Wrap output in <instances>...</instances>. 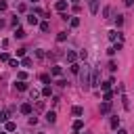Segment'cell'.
I'll return each instance as SVG.
<instances>
[{
    "label": "cell",
    "instance_id": "cell-9",
    "mask_svg": "<svg viewBox=\"0 0 134 134\" xmlns=\"http://www.w3.org/2000/svg\"><path fill=\"white\" fill-rule=\"evenodd\" d=\"M15 130H17V124L15 121H6L4 124V132H15Z\"/></svg>",
    "mask_w": 134,
    "mask_h": 134
},
{
    "label": "cell",
    "instance_id": "cell-41",
    "mask_svg": "<svg viewBox=\"0 0 134 134\" xmlns=\"http://www.w3.org/2000/svg\"><path fill=\"white\" fill-rule=\"evenodd\" d=\"M77 57H80V59H86V57H88V52H86V50H80V54H77Z\"/></svg>",
    "mask_w": 134,
    "mask_h": 134
},
{
    "label": "cell",
    "instance_id": "cell-3",
    "mask_svg": "<svg viewBox=\"0 0 134 134\" xmlns=\"http://www.w3.org/2000/svg\"><path fill=\"white\" fill-rule=\"evenodd\" d=\"M54 8H57L59 13H65V10H67V0H57Z\"/></svg>",
    "mask_w": 134,
    "mask_h": 134
},
{
    "label": "cell",
    "instance_id": "cell-8",
    "mask_svg": "<svg viewBox=\"0 0 134 134\" xmlns=\"http://www.w3.org/2000/svg\"><path fill=\"white\" fill-rule=\"evenodd\" d=\"M88 6H90V13L92 15L98 13V0H88Z\"/></svg>",
    "mask_w": 134,
    "mask_h": 134
},
{
    "label": "cell",
    "instance_id": "cell-1",
    "mask_svg": "<svg viewBox=\"0 0 134 134\" xmlns=\"http://www.w3.org/2000/svg\"><path fill=\"white\" fill-rule=\"evenodd\" d=\"M80 82H82L84 90H88V88H90V71H88V67H86V65H84V69H80Z\"/></svg>",
    "mask_w": 134,
    "mask_h": 134
},
{
    "label": "cell",
    "instance_id": "cell-15",
    "mask_svg": "<svg viewBox=\"0 0 134 134\" xmlns=\"http://www.w3.org/2000/svg\"><path fill=\"white\" fill-rule=\"evenodd\" d=\"M27 23L29 25H38V17L36 15H27Z\"/></svg>",
    "mask_w": 134,
    "mask_h": 134
},
{
    "label": "cell",
    "instance_id": "cell-10",
    "mask_svg": "<svg viewBox=\"0 0 134 134\" xmlns=\"http://www.w3.org/2000/svg\"><path fill=\"white\" fill-rule=\"evenodd\" d=\"M31 65H34V61H31L29 57H23V59H21V67H27V69H29Z\"/></svg>",
    "mask_w": 134,
    "mask_h": 134
},
{
    "label": "cell",
    "instance_id": "cell-36",
    "mask_svg": "<svg viewBox=\"0 0 134 134\" xmlns=\"http://www.w3.org/2000/svg\"><path fill=\"white\" fill-rule=\"evenodd\" d=\"M6 8H8V4H6L4 0H0V13H2V10H6Z\"/></svg>",
    "mask_w": 134,
    "mask_h": 134
},
{
    "label": "cell",
    "instance_id": "cell-6",
    "mask_svg": "<svg viewBox=\"0 0 134 134\" xmlns=\"http://www.w3.org/2000/svg\"><path fill=\"white\" fill-rule=\"evenodd\" d=\"M15 88H17L19 92H25V90H29V86H27V82H21V80H19V82H15Z\"/></svg>",
    "mask_w": 134,
    "mask_h": 134
},
{
    "label": "cell",
    "instance_id": "cell-34",
    "mask_svg": "<svg viewBox=\"0 0 134 134\" xmlns=\"http://www.w3.org/2000/svg\"><path fill=\"white\" fill-rule=\"evenodd\" d=\"M36 57H38V59H44L46 52H44V50H36Z\"/></svg>",
    "mask_w": 134,
    "mask_h": 134
},
{
    "label": "cell",
    "instance_id": "cell-27",
    "mask_svg": "<svg viewBox=\"0 0 134 134\" xmlns=\"http://www.w3.org/2000/svg\"><path fill=\"white\" fill-rule=\"evenodd\" d=\"M69 69H71V73H80V65H77V63H71Z\"/></svg>",
    "mask_w": 134,
    "mask_h": 134
},
{
    "label": "cell",
    "instance_id": "cell-24",
    "mask_svg": "<svg viewBox=\"0 0 134 134\" xmlns=\"http://www.w3.org/2000/svg\"><path fill=\"white\" fill-rule=\"evenodd\" d=\"M40 29H42V31H48V29H50V23H48V21H42V23H40Z\"/></svg>",
    "mask_w": 134,
    "mask_h": 134
},
{
    "label": "cell",
    "instance_id": "cell-7",
    "mask_svg": "<svg viewBox=\"0 0 134 134\" xmlns=\"http://www.w3.org/2000/svg\"><path fill=\"white\" fill-rule=\"evenodd\" d=\"M19 111H21L23 115H29V113H31V103H23V105L19 107Z\"/></svg>",
    "mask_w": 134,
    "mask_h": 134
},
{
    "label": "cell",
    "instance_id": "cell-16",
    "mask_svg": "<svg viewBox=\"0 0 134 134\" xmlns=\"http://www.w3.org/2000/svg\"><path fill=\"white\" fill-rule=\"evenodd\" d=\"M67 40V31H59L57 34V42H65Z\"/></svg>",
    "mask_w": 134,
    "mask_h": 134
},
{
    "label": "cell",
    "instance_id": "cell-20",
    "mask_svg": "<svg viewBox=\"0 0 134 134\" xmlns=\"http://www.w3.org/2000/svg\"><path fill=\"white\" fill-rule=\"evenodd\" d=\"M15 38H25V29L17 27V29H15Z\"/></svg>",
    "mask_w": 134,
    "mask_h": 134
},
{
    "label": "cell",
    "instance_id": "cell-26",
    "mask_svg": "<svg viewBox=\"0 0 134 134\" xmlns=\"http://www.w3.org/2000/svg\"><path fill=\"white\" fill-rule=\"evenodd\" d=\"M115 25H117V27H121V25H124V17H121V15H117V17H115Z\"/></svg>",
    "mask_w": 134,
    "mask_h": 134
},
{
    "label": "cell",
    "instance_id": "cell-43",
    "mask_svg": "<svg viewBox=\"0 0 134 134\" xmlns=\"http://www.w3.org/2000/svg\"><path fill=\"white\" fill-rule=\"evenodd\" d=\"M117 134H128V132H126L124 128H119V130H117Z\"/></svg>",
    "mask_w": 134,
    "mask_h": 134
},
{
    "label": "cell",
    "instance_id": "cell-38",
    "mask_svg": "<svg viewBox=\"0 0 134 134\" xmlns=\"http://www.w3.org/2000/svg\"><path fill=\"white\" fill-rule=\"evenodd\" d=\"M109 69H111V71H115V69H117V63H115V61H111V63H109Z\"/></svg>",
    "mask_w": 134,
    "mask_h": 134
},
{
    "label": "cell",
    "instance_id": "cell-47",
    "mask_svg": "<svg viewBox=\"0 0 134 134\" xmlns=\"http://www.w3.org/2000/svg\"><path fill=\"white\" fill-rule=\"evenodd\" d=\"M0 134H8V132H4V130H0Z\"/></svg>",
    "mask_w": 134,
    "mask_h": 134
},
{
    "label": "cell",
    "instance_id": "cell-18",
    "mask_svg": "<svg viewBox=\"0 0 134 134\" xmlns=\"http://www.w3.org/2000/svg\"><path fill=\"white\" fill-rule=\"evenodd\" d=\"M84 128V119H75L73 121V130H82Z\"/></svg>",
    "mask_w": 134,
    "mask_h": 134
},
{
    "label": "cell",
    "instance_id": "cell-40",
    "mask_svg": "<svg viewBox=\"0 0 134 134\" xmlns=\"http://www.w3.org/2000/svg\"><path fill=\"white\" fill-rule=\"evenodd\" d=\"M121 100H124V107H126V109H130V103H128V96H121Z\"/></svg>",
    "mask_w": 134,
    "mask_h": 134
},
{
    "label": "cell",
    "instance_id": "cell-46",
    "mask_svg": "<svg viewBox=\"0 0 134 134\" xmlns=\"http://www.w3.org/2000/svg\"><path fill=\"white\" fill-rule=\"evenodd\" d=\"M2 25H4V21H2V19H0V27H2Z\"/></svg>",
    "mask_w": 134,
    "mask_h": 134
},
{
    "label": "cell",
    "instance_id": "cell-17",
    "mask_svg": "<svg viewBox=\"0 0 134 134\" xmlns=\"http://www.w3.org/2000/svg\"><path fill=\"white\" fill-rule=\"evenodd\" d=\"M111 98H113V92H111V90H107V92L103 94V100H105V103H111Z\"/></svg>",
    "mask_w": 134,
    "mask_h": 134
},
{
    "label": "cell",
    "instance_id": "cell-42",
    "mask_svg": "<svg viewBox=\"0 0 134 134\" xmlns=\"http://www.w3.org/2000/svg\"><path fill=\"white\" fill-rule=\"evenodd\" d=\"M124 4H126V6H132V4H134V0H124Z\"/></svg>",
    "mask_w": 134,
    "mask_h": 134
},
{
    "label": "cell",
    "instance_id": "cell-5",
    "mask_svg": "<svg viewBox=\"0 0 134 134\" xmlns=\"http://www.w3.org/2000/svg\"><path fill=\"white\" fill-rule=\"evenodd\" d=\"M65 59H67V63L71 65V63H75V59H77V54H75L73 50H67V52H65Z\"/></svg>",
    "mask_w": 134,
    "mask_h": 134
},
{
    "label": "cell",
    "instance_id": "cell-45",
    "mask_svg": "<svg viewBox=\"0 0 134 134\" xmlns=\"http://www.w3.org/2000/svg\"><path fill=\"white\" fill-rule=\"evenodd\" d=\"M73 134H82V132H80V130H73Z\"/></svg>",
    "mask_w": 134,
    "mask_h": 134
},
{
    "label": "cell",
    "instance_id": "cell-37",
    "mask_svg": "<svg viewBox=\"0 0 134 134\" xmlns=\"http://www.w3.org/2000/svg\"><path fill=\"white\" fill-rule=\"evenodd\" d=\"M113 50H115V52L121 50V42H115V44H113Z\"/></svg>",
    "mask_w": 134,
    "mask_h": 134
},
{
    "label": "cell",
    "instance_id": "cell-19",
    "mask_svg": "<svg viewBox=\"0 0 134 134\" xmlns=\"http://www.w3.org/2000/svg\"><path fill=\"white\" fill-rule=\"evenodd\" d=\"M69 25H71V27H77V25H80V19H77V17H69Z\"/></svg>",
    "mask_w": 134,
    "mask_h": 134
},
{
    "label": "cell",
    "instance_id": "cell-21",
    "mask_svg": "<svg viewBox=\"0 0 134 134\" xmlns=\"http://www.w3.org/2000/svg\"><path fill=\"white\" fill-rule=\"evenodd\" d=\"M117 38H119V31H115V29H113V31H109V40H111V42H115Z\"/></svg>",
    "mask_w": 134,
    "mask_h": 134
},
{
    "label": "cell",
    "instance_id": "cell-12",
    "mask_svg": "<svg viewBox=\"0 0 134 134\" xmlns=\"http://www.w3.org/2000/svg\"><path fill=\"white\" fill-rule=\"evenodd\" d=\"M46 121H48V124H54V121H57V113H54V111H48V113H46Z\"/></svg>",
    "mask_w": 134,
    "mask_h": 134
},
{
    "label": "cell",
    "instance_id": "cell-29",
    "mask_svg": "<svg viewBox=\"0 0 134 134\" xmlns=\"http://www.w3.org/2000/svg\"><path fill=\"white\" fill-rule=\"evenodd\" d=\"M29 96H31V100H36V98L40 96V92H38V90L34 88V90H29Z\"/></svg>",
    "mask_w": 134,
    "mask_h": 134
},
{
    "label": "cell",
    "instance_id": "cell-14",
    "mask_svg": "<svg viewBox=\"0 0 134 134\" xmlns=\"http://www.w3.org/2000/svg\"><path fill=\"white\" fill-rule=\"evenodd\" d=\"M71 113H73L75 117H80V115H84V107H73V109H71Z\"/></svg>",
    "mask_w": 134,
    "mask_h": 134
},
{
    "label": "cell",
    "instance_id": "cell-13",
    "mask_svg": "<svg viewBox=\"0 0 134 134\" xmlns=\"http://www.w3.org/2000/svg\"><path fill=\"white\" fill-rule=\"evenodd\" d=\"M90 86H98V71H96V69L92 71V80H90Z\"/></svg>",
    "mask_w": 134,
    "mask_h": 134
},
{
    "label": "cell",
    "instance_id": "cell-39",
    "mask_svg": "<svg viewBox=\"0 0 134 134\" xmlns=\"http://www.w3.org/2000/svg\"><path fill=\"white\" fill-rule=\"evenodd\" d=\"M57 84H59V86H61V88H65V86H67V84H69V82H67V80H59V82H57Z\"/></svg>",
    "mask_w": 134,
    "mask_h": 134
},
{
    "label": "cell",
    "instance_id": "cell-28",
    "mask_svg": "<svg viewBox=\"0 0 134 134\" xmlns=\"http://www.w3.org/2000/svg\"><path fill=\"white\" fill-rule=\"evenodd\" d=\"M40 80H42L44 84H50V75H48V73H42V75H40Z\"/></svg>",
    "mask_w": 134,
    "mask_h": 134
},
{
    "label": "cell",
    "instance_id": "cell-4",
    "mask_svg": "<svg viewBox=\"0 0 134 134\" xmlns=\"http://www.w3.org/2000/svg\"><path fill=\"white\" fill-rule=\"evenodd\" d=\"M50 75H54V77H61V75H63V67H59V65H52V67H50Z\"/></svg>",
    "mask_w": 134,
    "mask_h": 134
},
{
    "label": "cell",
    "instance_id": "cell-35",
    "mask_svg": "<svg viewBox=\"0 0 134 134\" xmlns=\"http://www.w3.org/2000/svg\"><path fill=\"white\" fill-rule=\"evenodd\" d=\"M0 61H10V57H8V52H2V54H0Z\"/></svg>",
    "mask_w": 134,
    "mask_h": 134
},
{
    "label": "cell",
    "instance_id": "cell-11",
    "mask_svg": "<svg viewBox=\"0 0 134 134\" xmlns=\"http://www.w3.org/2000/svg\"><path fill=\"white\" fill-rule=\"evenodd\" d=\"M109 111H111V103H103L100 105V115H107Z\"/></svg>",
    "mask_w": 134,
    "mask_h": 134
},
{
    "label": "cell",
    "instance_id": "cell-30",
    "mask_svg": "<svg viewBox=\"0 0 134 134\" xmlns=\"http://www.w3.org/2000/svg\"><path fill=\"white\" fill-rule=\"evenodd\" d=\"M109 15H111V6H105V8H103V17H105V19H107V17H109Z\"/></svg>",
    "mask_w": 134,
    "mask_h": 134
},
{
    "label": "cell",
    "instance_id": "cell-2",
    "mask_svg": "<svg viewBox=\"0 0 134 134\" xmlns=\"http://www.w3.org/2000/svg\"><path fill=\"white\" fill-rule=\"evenodd\" d=\"M113 84H115V77H109L107 82H103V84H98V86H100V90H103V92H107V90H111V86H113Z\"/></svg>",
    "mask_w": 134,
    "mask_h": 134
},
{
    "label": "cell",
    "instance_id": "cell-31",
    "mask_svg": "<svg viewBox=\"0 0 134 134\" xmlns=\"http://www.w3.org/2000/svg\"><path fill=\"white\" fill-rule=\"evenodd\" d=\"M8 65H10V67H21V63H19L17 59H10V61H8Z\"/></svg>",
    "mask_w": 134,
    "mask_h": 134
},
{
    "label": "cell",
    "instance_id": "cell-48",
    "mask_svg": "<svg viewBox=\"0 0 134 134\" xmlns=\"http://www.w3.org/2000/svg\"><path fill=\"white\" fill-rule=\"evenodd\" d=\"M29 2H38V0H29Z\"/></svg>",
    "mask_w": 134,
    "mask_h": 134
},
{
    "label": "cell",
    "instance_id": "cell-23",
    "mask_svg": "<svg viewBox=\"0 0 134 134\" xmlns=\"http://www.w3.org/2000/svg\"><path fill=\"white\" fill-rule=\"evenodd\" d=\"M111 128H113V130L119 128V117H111Z\"/></svg>",
    "mask_w": 134,
    "mask_h": 134
},
{
    "label": "cell",
    "instance_id": "cell-25",
    "mask_svg": "<svg viewBox=\"0 0 134 134\" xmlns=\"http://www.w3.org/2000/svg\"><path fill=\"white\" fill-rule=\"evenodd\" d=\"M0 121H8V111H0Z\"/></svg>",
    "mask_w": 134,
    "mask_h": 134
},
{
    "label": "cell",
    "instance_id": "cell-44",
    "mask_svg": "<svg viewBox=\"0 0 134 134\" xmlns=\"http://www.w3.org/2000/svg\"><path fill=\"white\" fill-rule=\"evenodd\" d=\"M71 2H73V4H80V0H71Z\"/></svg>",
    "mask_w": 134,
    "mask_h": 134
},
{
    "label": "cell",
    "instance_id": "cell-33",
    "mask_svg": "<svg viewBox=\"0 0 134 134\" xmlns=\"http://www.w3.org/2000/svg\"><path fill=\"white\" fill-rule=\"evenodd\" d=\"M17 57L23 59V57H25V48H19V50H17Z\"/></svg>",
    "mask_w": 134,
    "mask_h": 134
},
{
    "label": "cell",
    "instance_id": "cell-22",
    "mask_svg": "<svg viewBox=\"0 0 134 134\" xmlns=\"http://www.w3.org/2000/svg\"><path fill=\"white\" fill-rule=\"evenodd\" d=\"M50 94H52V88L50 86H44L42 88V96H50Z\"/></svg>",
    "mask_w": 134,
    "mask_h": 134
},
{
    "label": "cell",
    "instance_id": "cell-32",
    "mask_svg": "<svg viewBox=\"0 0 134 134\" xmlns=\"http://www.w3.org/2000/svg\"><path fill=\"white\" fill-rule=\"evenodd\" d=\"M17 77H19L21 82H25V80H27V73H25V71H19V73H17Z\"/></svg>",
    "mask_w": 134,
    "mask_h": 134
}]
</instances>
